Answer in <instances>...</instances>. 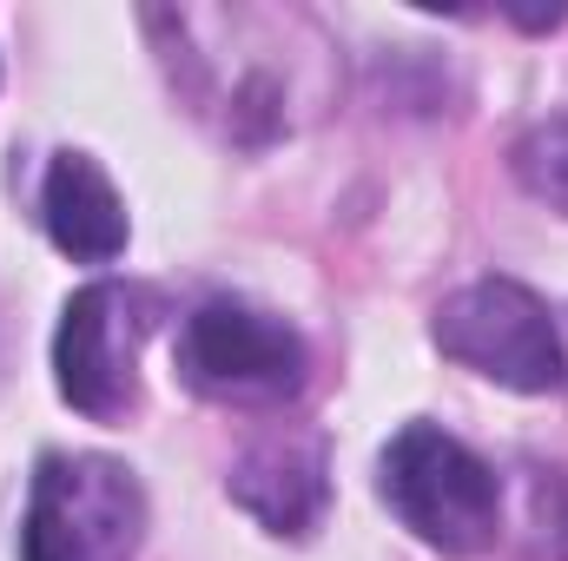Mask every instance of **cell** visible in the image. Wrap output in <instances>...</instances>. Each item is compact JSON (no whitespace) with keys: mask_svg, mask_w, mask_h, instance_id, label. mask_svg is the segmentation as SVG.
Here are the masks:
<instances>
[{"mask_svg":"<svg viewBox=\"0 0 568 561\" xmlns=\"http://www.w3.org/2000/svg\"><path fill=\"white\" fill-rule=\"evenodd\" d=\"M377 496L390 502V516L449 561L489 555L503 536V482L496 469L456 442L436 422H404L390 436V449L377 456Z\"/></svg>","mask_w":568,"mask_h":561,"instance_id":"obj_1","label":"cell"},{"mask_svg":"<svg viewBox=\"0 0 568 561\" xmlns=\"http://www.w3.org/2000/svg\"><path fill=\"white\" fill-rule=\"evenodd\" d=\"M145 542V489L120 456H40L20 516V561H133Z\"/></svg>","mask_w":568,"mask_h":561,"instance_id":"obj_2","label":"cell"},{"mask_svg":"<svg viewBox=\"0 0 568 561\" xmlns=\"http://www.w3.org/2000/svg\"><path fill=\"white\" fill-rule=\"evenodd\" d=\"M179 377L185 390L239 410H278L304 390L311 350L278 310L245 297H205L179 330Z\"/></svg>","mask_w":568,"mask_h":561,"instance_id":"obj_3","label":"cell"},{"mask_svg":"<svg viewBox=\"0 0 568 561\" xmlns=\"http://www.w3.org/2000/svg\"><path fill=\"white\" fill-rule=\"evenodd\" d=\"M429 337H436L443 357H456L463 370H476V377H489L503 390L549 397V390L568 384L556 317H549V304L529 284L516 278H476L456 297H443Z\"/></svg>","mask_w":568,"mask_h":561,"instance_id":"obj_4","label":"cell"},{"mask_svg":"<svg viewBox=\"0 0 568 561\" xmlns=\"http://www.w3.org/2000/svg\"><path fill=\"white\" fill-rule=\"evenodd\" d=\"M159 324V297L140 284H87L67 297L53 330V384L93 422L140 410V344Z\"/></svg>","mask_w":568,"mask_h":561,"instance_id":"obj_5","label":"cell"},{"mask_svg":"<svg viewBox=\"0 0 568 561\" xmlns=\"http://www.w3.org/2000/svg\"><path fill=\"white\" fill-rule=\"evenodd\" d=\"M232 502L245 516H258L272 536H311L324 522L331 502V462H324V436L317 429H272L258 436L232 476H225Z\"/></svg>","mask_w":568,"mask_h":561,"instance_id":"obj_6","label":"cell"},{"mask_svg":"<svg viewBox=\"0 0 568 561\" xmlns=\"http://www.w3.org/2000/svg\"><path fill=\"white\" fill-rule=\"evenodd\" d=\"M40 218H47V238L80 265H113L133 232L126 198L113 192V178L100 172L93 152H53V165L40 178Z\"/></svg>","mask_w":568,"mask_h":561,"instance_id":"obj_7","label":"cell"},{"mask_svg":"<svg viewBox=\"0 0 568 561\" xmlns=\"http://www.w3.org/2000/svg\"><path fill=\"white\" fill-rule=\"evenodd\" d=\"M516 178L529 198L568 218V120H542L516 140Z\"/></svg>","mask_w":568,"mask_h":561,"instance_id":"obj_8","label":"cell"},{"mask_svg":"<svg viewBox=\"0 0 568 561\" xmlns=\"http://www.w3.org/2000/svg\"><path fill=\"white\" fill-rule=\"evenodd\" d=\"M529 529H536L529 561H568V476L562 469H536V489H529Z\"/></svg>","mask_w":568,"mask_h":561,"instance_id":"obj_9","label":"cell"}]
</instances>
